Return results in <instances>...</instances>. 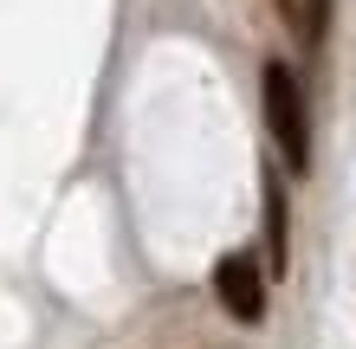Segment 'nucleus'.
Masks as SVG:
<instances>
[{
    "mask_svg": "<svg viewBox=\"0 0 356 349\" xmlns=\"http://www.w3.org/2000/svg\"><path fill=\"white\" fill-rule=\"evenodd\" d=\"M259 110H266V130H272V142H279L285 169L305 175L311 169V110H305L298 71H291L285 58H272V65L259 71Z\"/></svg>",
    "mask_w": 356,
    "mask_h": 349,
    "instance_id": "1",
    "label": "nucleus"
},
{
    "mask_svg": "<svg viewBox=\"0 0 356 349\" xmlns=\"http://www.w3.org/2000/svg\"><path fill=\"white\" fill-rule=\"evenodd\" d=\"M214 298L234 323H266V265L253 253H227L214 265Z\"/></svg>",
    "mask_w": 356,
    "mask_h": 349,
    "instance_id": "2",
    "label": "nucleus"
},
{
    "mask_svg": "<svg viewBox=\"0 0 356 349\" xmlns=\"http://www.w3.org/2000/svg\"><path fill=\"white\" fill-rule=\"evenodd\" d=\"M259 201H266V272L285 278V259H291V220H285V175H279V169L259 175Z\"/></svg>",
    "mask_w": 356,
    "mask_h": 349,
    "instance_id": "3",
    "label": "nucleus"
},
{
    "mask_svg": "<svg viewBox=\"0 0 356 349\" xmlns=\"http://www.w3.org/2000/svg\"><path fill=\"white\" fill-rule=\"evenodd\" d=\"M279 19L298 33V46H305V52H318V46H324V33H330V0H279Z\"/></svg>",
    "mask_w": 356,
    "mask_h": 349,
    "instance_id": "4",
    "label": "nucleus"
}]
</instances>
